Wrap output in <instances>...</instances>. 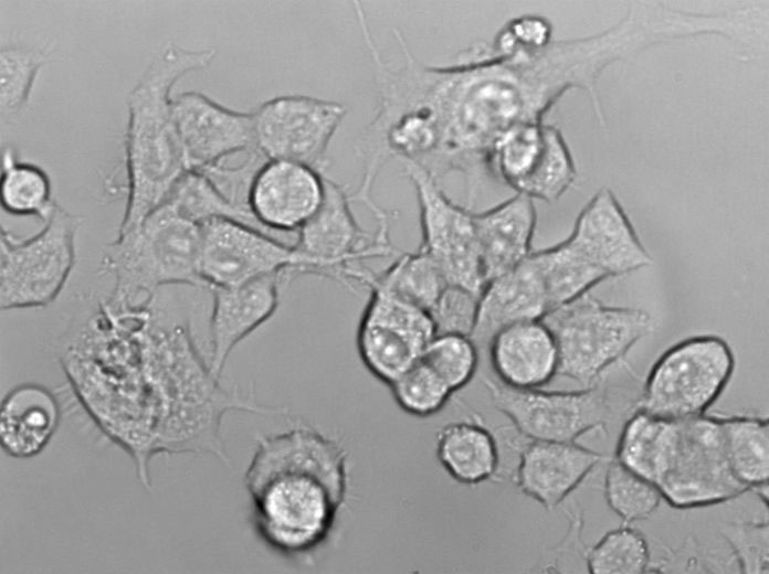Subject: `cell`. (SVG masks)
Instances as JSON below:
<instances>
[{
	"mask_svg": "<svg viewBox=\"0 0 769 574\" xmlns=\"http://www.w3.org/2000/svg\"><path fill=\"white\" fill-rule=\"evenodd\" d=\"M369 53L378 102L355 149L364 174L377 178L391 158L412 161L436 180L457 171L466 182V208L480 184L493 178L491 157L512 128L540 123L568 91L590 92L594 66L577 40L498 54L486 43L464 50L453 65L418 60L399 29L393 35L403 63L392 67L373 40L365 14L357 17Z\"/></svg>",
	"mask_w": 769,
	"mask_h": 574,
	"instance_id": "cell-1",
	"label": "cell"
},
{
	"mask_svg": "<svg viewBox=\"0 0 769 574\" xmlns=\"http://www.w3.org/2000/svg\"><path fill=\"white\" fill-rule=\"evenodd\" d=\"M117 307L108 300L63 358L74 392L98 421L150 416L161 448L228 457L220 424L229 411L253 412L254 400L227 389L199 353L185 320L159 306Z\"/></svg>",
	"mask_w": 769,
	"mask_h": 574,
	"instance_id": "cell-2",
	"label": "cell"
},
{
	"mask_svg": "<svg viewBox=\"0 0 769 574\" xmlns=\"http://www.w3.org/2000/svg\"><path fill=\"white\" fill-rule=\"evenodd\" d=\"M348 453L308 425L259 439L244 475L259 536L303 557L329 539L348 491Z\"/></svg>",
	"mask_w": 769,
	"mask_h": 574,
	"instance_id": "cell-3",
	"label": "cell"
},
{
	"mask_svg": "<svg viewBox=\"0 0 769 574\" xmlns=\"http://www.w3.org/2000/svg\"><path fill=\"white\" fill-rule=\"evenodd\" d=\"M615 458L677 509L714 506L749 491L729 466L720 416L666 419L635 410Z\"/></svg>",
	"mask_w": 769,
	"mask_h": 574,
	"instance_id": "cell-4",
	"label": "cell"
},
{
	"mask_svg": "<svg viewBox=\"0 0 769 574\" xmlns=\"http://www.w3.org/2000/svg\"><path fill=\"white\" fill-rule=\"evenodd\" d=\"M213 49L187 50L168 41L127 97L128 195L118 234L136 228L162 205L188 171L172 117L171 89L186 74L213 61Z\"/></svg>",
	"mask_w": 769,
	"mask_h": 574,
	"instance_id": "cell-5",
	"label": "cell"
},
{
	"mask_svg": "<svg viewBox=\"0 0 769 574\" xmlns=\"http://www.w3.org/2000/svg\"><path fill=\"white\" fill-rule=\"evenodd\" d=\"M200 247L201 225L164 203L105 247L102 268L114 278L108 300L135 307L162 287L207 288L199 268Z\"/></svg>",
	"mask_w": 769,
	"mask_h": 574,
	"instance_id": "cell-6",
	"label": "cell"
},
{
	"mask_svg": "<svg viewBox=\"0 0 769 574\" xmlns=\"http://www.w3.org/2000/svg\"><path fill=\"white\" fill-rule=\"evenodd\" d=\"M541 320L556 340L558 374L582 387L597 382L654 326L647 311L608 306L589 293L549 311Z\"/></svg>",
	"mask_w": 769,
	"mask_h": 574,
	"instance_id": "cell-7",
	"label": "cell"
},
{
	"mask_svg": "<svg viewBox=\"0 0 769 574\" xmlns=\"http://www.w3.org/2000/svg\"><path fill=\"white\" fill-rule=\"evenodd\" d=\"M735 354L714 334L684 339L652 365L636 410L666 419L700 416L718 400L734 371Z\"/></svg>",
	"mask_w": 769,
	"mask_h": 574,
	"instance_id": "cell-8",
	"label": "cell"
},
{
	"mask_svg": "<svg viewBox=\"0 0 769 574\" xmlns=\"http://www.w3.org/2000/svg\"><path fill=\"white\" fill-rule=\"evenodd\" d=\"M483 384L494 407L514 428L537 440L576 442L590 431L605 429L628 400L605 373L578 391L519 390L489 378Z\"/></svg>",
	"mask_w": 769,
	"mask_h": 574,
	"instance_id": "cell-9",
	"label": "cell"
},
{
	"mask_svg": "<svg viewBox=\"0 0 769 574\" xmlns=\"http://www.w3.org/2000/svg\"><path fill=\"white\" fill-rule=\"evenodd\" d=\"M82 217L55 205L43 228L21 240L1 230L0 307H43L64 288L75 264V237Z\"/></svg>",
	"mask_w": 769,
	"mask_h": 574,
	"instance_id": "cell-10",
	"label": "cell"
},
{
	"mask_svg": "<svg viewBox=\"0 0 769 574\" xmlns=\"http://www.w3.org/2000/svg\"><path fill=\"white\" fill-rule=\"evenodd\" d=\"M200 275L208 289L280 275L282 281L309 273L294 247L243 223L213 219L201 224Z\"/></svg>",
	"mask_w": 769,
	"mask_h": 574,
	"instance_id": "cell-11",
	"label": "cell"
},
{
	"mask_svg": "<svg viewBox=\"0 0 769 574\" xmlns=\"http://www.w3.org/2000/svg\"><path fill=\"white\" fill-rule=\"evenodd\" d=\"M347 110L339 102L306 95L273 97L252 111L255 149L266 160L299 162L325 173L329 142Z\"/></svg>",
	"mask_w": 769,
	"mask_h": 574,
	"instance_id": "cell-12",
	"label": "cell"
},
{
	"mask_svg": "<svg viewBox=\"0 0 769 574\" xmlns=\"http://www.w3.org/2000/svg\"><path fill=\"white\" fill-rule=\"evenodd\" d=\"M403 176L412 183L420 211V249L440 267L446 281L480 295L482 274L474 213L454 203L438 180L412 161H402Z\"/></svg>",
	"mask_w": 769,
	"mask_h": 574,
	"instance_id": "cell-13",
	"label": "cell"
},
{
	"mask_svg": "<svg viewBox=\"0 0 769 574\" xmlns=\"http://www.w3.org/2000/svg\"><path fill=\"white\" fill-rule=\"evenodd\" d=\"M368 302L357 330V349L367 370L388 386L421 359L436 334L430 313L379 287L369 285Z\"/></svg>",
	"mask_w": 769,
	"mask_h": 574,
	"instance_id": "cell-14",
	"label": "cell"
},
{
	"mask_svg": "<svg viewBox=\"0 0 769 574\" xmlns=\"http://www.w3.org/2000/svg\"><path fill=\"white\" fill-rule=\"evenodd\" d=\"M493 179L516 193L547 203L559 200L573 184L577 169L556 126L527 123L508 130L491 157Z\"/></svg>",
	"mask_w": 769,
	"mask_h": 574,
	"instance_id": "cell-15",
	"label": "cell"
},
{
	"mask_svg": "<svg viewBox=\"0 0 769 574\" xmlns=\"http://www.w3.org/2000/svg\"><path fill=\"white\" fill-rule=\"evenodd\" d=\"M325 193L317 212L296 234L294 247L307 259L309 274L328 277L354 290L355 264L397 253L391 242L365 232L350 210L344 185L324 176Z\"/></svg>",
	"mask_w": 769,
	"mask_h": 574,
	"instance_id": "cell-16",
	"label": "cell"
},
{
	"mask_svg": "<svg viewBox=\"0 0 769 574\" xmlns=\"http://www.w3.org/2000/svg\"><path fill=\"white\" fill-rule=\"evenodd\" d=\"M563 243L607 278L626 275L653 263L614 193L600 189L579 213Z\"/></svg>",
	"mask_w": 769,
	"mask_h": 574,
	"instance_id": "cell-17",
	"label": "cell"
},
{
	"mask_svg": "<svg viewBox=\"0 0 769 574\" xmlns=\"http://www.w3.org/2000/svg\"><path fill=\"white\" fill-rule=\"evenodd\" d=\"M172 117L188 170H204L255 149L252 113L229 109L202 93L177 95Z\"/></svg>",
	"mask_w": 769,
	"mask_h": 574,
	"instance_id": "cell-18",
	"label": "cell"
},
{
	"mask_svg": "<svg viewBox=\"0 0 769 574\" xmlns=\"http://www.w3.org/2000/svg\"><path fill=\"white\" fill-rule=\"evenodd\" d=\"M324 176L304 163L266 160L252 180L249 208L263 227L283 240L317 212L325 193Z\"/></svg>",
	"mask_w": 769,
	"mask_h": 574,
	"instance_id": "cell-19",
	"label": "cell"
},
{
	"mask_svg": "<svg viewBox=\"0 0 769 574\" xmlns=\"http://www.w3.org/2000/svg\"><path fill=\"white\" fill-rule=\"evenodd\" d=\"M514 481L548 510L558 507L603 459L576 442L525 438L517 448Z\"/></svg>",
	"mask_w": 769,
	"mask_h": 574,
	"instance_id": "cell-20",
	"label": "cell"
},
{
	"mask_svg": "<svg viewBox=\"0 0 769 574\" xmlns=\"http://www.w3.org/2000/svg\"><path fill=\"white\" fill-rule=\"evenodd\" d=\"M281 284L280 275H268L209 289L212 294L209 368L213 376L220 379L232 350L275 313Z\"/></svg>",
	"mask_w": 769,
	"mask_h": 574,
	"instance_id": "cell-21",
	"label": "cell"
},
{
	"mask_svg": "<svg viewBox=\"0 0 769 574\" xmlns=\"http://www.w3.org/2000/svg\"><path fill=\"white\" fill-rule=\"evenodd\" d=\"M549 311L545 286L530 254L515 268L485 284L471 338L481 351L487 350L501 329L519 321L542 319Z\"/></svg>",
	"mask_w": 769,
	"mask_h": 574,
	"instance_id": "cell-22",
	"label": "cell"
},
{
	"mask_svg": "<svg viewBox=\"0 0 769 574\" xmlns=\"http://www.w3.org/2000/svg\"><path fill=\"white\" fill-rule=\"evenodd\" d=\"M487 351L497 381L506 386L541 389L558 375L556 340L541 319L501 329L491 339Z\"/></svg>",
	"mask_w": 769,
	"mask_h": 574,
	"instance_id": "cell-23",
	"label": "cell"
},
{
	"mask_svg": "<svg viewBox=\"0 0 769 574\" xmlns=\"http://www.w3.org/2000/svg\"><path fill=\"white\" fill-rule=\"evenodd\" d=\"M536 222L533 199L519 193L486 211L474 213L485 284L515 268L531 254Z\"/></svg>",
	"mask_w": 769,
	"mask_h": 574,
	"instance_id": "cell-24",
	"label": "cell"
},
{
	"mask_svg": "<svg viewBox=\"0 0 769 574\" xmlns=\"http://www.w3.org/2000/svg\"><path fill=\"white\" fill-rule=\"evenodd\" d=\"M60 403L42 385L22 384L11 390L0 408V443L8 455L27 458L39 454L54 434Z\"/></svg>",
	"mask_w": 769,
	"mask_h": 574,
	"instance_id": "cell-25",
	"label": "cell"
},
{
	"mask_svg": "<svg viewBox=\"0 0 769 574\" xmlns=\"http://www.w3.org/2000/svg\"><path fill=\"white\" fill-rule=\"evenodd\" d=\"M435 445L440 464L460 483L477 485L497 472L496 439L480 423H449L438 432Z\"/></svg>",
	"mask_w": 769,
	"mask_h": 574,
	"instance_id": "cell-26",
	"label": "cell"
},
{
	"mask_svg": "<svg viewBox=\"0 0 769 574\" xmlns=\"http://www.w3.org/2000/svg\"><path fill=\"white\" fill-rule=\"evenodd\" d=\"M352 280L366 287L379 286L428 312L449 284L435 262L420 248L413 253L400 254L380 274L360 265L355 269Z\"/></svg>",
	"mask_w": 769,
	"mask_h": 574,
	"instance_id": "cell-27",
	"label": "cell"
},
{
	"mask_svg": "<svg viewBox=\"0 0 769 574\" xmlns=\"http://www.w3.org/2000/svg\"><path fill=\"white\" fill-rule=\"evenodd\" d=\"M165 203L199 225L213 219L232 220L283 241L263 227L249 209L231 202L212 180L199 170H188L178 180Z\"/></svg>",
	"mask_w": 769,
	"mask_h": 574,
	"instance_id": "cell-28",
	"label": "cell"
},
{
	"mask_svg": "<svg viewBox=\"0 0 769 574\" xmlns=\"http://www.w3.org/2000/svg\"><path fill=\"white\" fill-rule=\"evenodd\" d=\"M729 466L749 490L769 480V423L755 416L721 417Z\"/></svg>",
	"mask_w": 769,
	"mask_h": 574,
	"instance_id": "cell-29",
	"label": "cell"
},
{
	"mask_svg": "<svg viewBox=\"0 0 769 574\" xmlns=\"http://www.w3.org/2000/svg\"><path fill=\"white\" fill-rule=\"evenodd\" d=\"M0 202L9 214L36 216L43 222L56 205L48 173L33 163L20 161L11 148L2 152Z\"/></svg>",
	"mask_w": 769,
	"mask_h": 574,
	"instance_id": "cell-30",
	"label": "cell"
},
{
	"mask_svg": "<svg viewBox=\"0 0 769 574\" xmlns=\"http://www.w3.org/2000/svg\"><path fill=\"white\" fill-rule=\"evenodd\" d=\"M531 257L540 273L550 311L608 279L569 249L563 241L548 248L533 251Z\"/></svg>",
	"mask_w": 769,
	"mask_h": 574,
	"instance_id": "cell-31",
	"label": "cell"
},
{
	"mask_svg": "<svg viewBox=\"0 0 769 574\" xmlns=\"http://www.w3.org/2000/svg\"><path fill=\"white\" fill-rule=\"evenodd\" d=\"M604 496L611 510L625 525L650 517L662 499L655 485L633 472L615 457L607 466Z\"/></svg>",
	"mask_w": 769,
	"mask_h": 574,
	"instance_id": "cell-32",
	"label": "cell"
},
{
	"mask_svg": "<svg viewBox=\"0 0 769 574\" xmlns=\"http://www.w3.org/2000/svg\"><path fill=\"white\" fill-rule=\"evenodd\" d=\"M649 565L645 538L628 525L608 532L587 553L588 572L592 574H641Z\"/></svg>",
	"mask_w": 769,
	"mask_h": 574,
	"instance_id": "cell-33",
	"label": "cell"
},
{
	"mask_svg": "<svg viewBox=\"0 0 769 574\" xmlns=\"http://www.w3.org/2000/svg\"><path fill=\"white\" fill-rule=\"evenodd\" d=\"M480 357L481 350L470 334L443 332L434 336L421 359L454 393L473 380Z\"/></svg>",
	"mask_w": 769,
	"mask_h": 574,
	"instance_id": "cell-34",
	"label": "cell"
},
{
	"mask_svg": "<svg viewBox=\"0 0 769 574\" xmlns=\"http://www.w3.org/2000/svg\"><path fill=\"white\" fill-rule=\"evenodd\" d=\"M44 50L10 44L0 51V102L6 114H17L29 100L39 70L49 59Z\"/></svg>",
	"mask_w": 769,
	"mask_h": 574,
	"instance_id": "cell-35",
	"label": "cell"
},
{
	"mask_svg": "<svg viewBox=\"0 0 769 574\" xmlns=\"http://www.w3.org/2000/svg\"><path fill=\"white\" fill-rule=\"evenodd\" d=\"M389 389L398 406L417 417H429L439 413L453 394L422 359L394 380Z\"/></svg>",
	"mask_w": 769,
	"mask_h": 574,
	"instance_id": "cell-36",
	"label": "cell"
},
{
	"mask_svg": "<svg viewBox=\"0 0 769 574\" xmlns=\"http://www.w3.org/2000/svg\"><path fill=\"white\" fill-rule=\"evenodd\" d=\"M720 533L731 546L742 573H768V522H731L723 525Z\"/></svg>",
	"mask_w": 769,
	"mask_h": 574,
	"instance_id": "cell-37",
	"label": "cell"
},
{
	"mask_svg": "<svg viewBox=\"0 0 769 574\" xmlns=\"http://www.w3.org/2000/svg\"><path fill=\"white\" fill-rule=\"evenodd\" d=\"M480 295L447 284L429 311L436 333L460 332L470 334L473 330Z\"/></svg>",
	"mask_w": 769,
	"mask_h": 574,
	"instance_id": "cell-38",
	"label": "cell"
}]
</instances>
